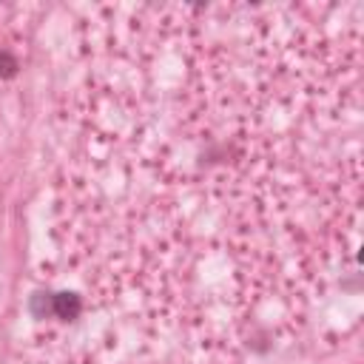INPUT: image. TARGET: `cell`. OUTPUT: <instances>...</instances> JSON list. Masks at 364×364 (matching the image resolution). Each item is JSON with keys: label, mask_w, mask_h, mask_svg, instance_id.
Returning <instances> with one entry per match:
<instances>
[{"label": "cell", "mask_w": 364, "mask_h": 364, "mask_svg": "<svg viewBox=\"0 0 364 364\" xmlns=\"http://www.w3.org/2000/svg\"><path fill=\"white\" fill-rule=\"evenodd\" d=\"M52 299H55V294H46V290H37V294H32V299H29L32 316H35V319L55 316V313H52Z\"/></svg>", "instance_id": "2"}, {"label": "cell", "mask_w": 364, "mask_h": 364, "mask_svg": "<svg viewBox=\"0 0 364 364\" xmlns=\"http://www.w3.org/2000/svg\"><path fill=\"white\" fill-rule=\"evenodd\" d=\"M20 71V63L12 52H6V48H0V80H15Z\"/></svg>", "instance_id": "3"}, {"label": "cell", "mask_w": 364, "mask_h": 364, "mask_svg": "<svg viewBox=\"0 0 364 364\" xmlns=\"http://www.w3.org/2000/svg\"><path fill=\"white\" fill-rule=\"evenodd\" d=\"M80 310H83V299H80L77 294H68V290H63V294H55V299H52V313H55L57 319L71 322V319L80 316Z\"/></svg>", "instance_id": "1"}]
</instances>
